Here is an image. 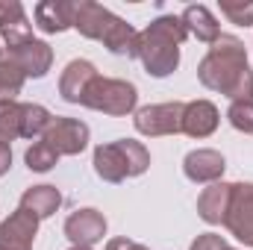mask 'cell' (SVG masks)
I'll use <instances>...</instances> for the list:
<instances>
[{"label":"cell","mask_w":253,"mask_h":250,"mask_svg":"<svg viewBox=\"0 0 253 250\" xmlns=\"http://www.w3.org/2000/svg\"><path fill=\"white\" fill-rule=\"evenodd\" d=\"M118 147L124 153L126 177H141L150 168V153H147V147L141 141H135V138H118Z\"/></svg>","instance_id":"obj_22"},{"label":"cell","mask_w":253,"mask_h":250,"mask_svg":"<svg viewBox=\"0 0 253 250\" xmlns=\"http://www.w3.org/2000/svg\"><path fill=\"white\" fill-rule=\"evenodd\" d=\"M42 141H47L59 156H77L88 147V126L77 118H53L50 126L44 129Z\"/></svg>","instance_id":"obj_6"},{"label":"cell","mask_w":253,"mask_h":250,"mask_svg":"<svg viewBox=\"0 0 253 250\" xmlns=\"http://www.w3.org/2000/svg\"><path fill=\"white\" fill-rule=\"evenodd\" d=\"M180 21H183V27H186V33H189L191 39H197V42H206V44H212L218 36H221V24L215 21V15L206 9V6H186L183 9V15H180Z\"/></svg>","instance_id":"obj_17"},{"label":"cell","mask_w":253,"mask_h":250,"mask_svg":"<svg viewBox=\"0 0 253 250\" xmlns=\"http://www.w3.org/2000/svg\"><path fill=\"white\" fill-rule=\"evenodd\" d=\"M221 15L236 27H253V0H242V3L221 0Z\"/></svg>","instance_id":"obj_26"},{"label":"cell","mask_w":253,"mask_h":250,"mask_svg":"<svg viewBox=\"0 0 253 250\" xmlns=\"http://www.w3.org/2000/svg\"><path fill=\"white\" fill-rule=\"evenodd\" d=\"M9 168H12V150H9V144H0V177Z\"/></svg>","instance_id":"obj_30"},{"label":"cell","mask_w":253,"mask_h":250,"mask_svg":"<svg viewBox=\"0 0 253 250\" xmlns=\"http://www.w3.org/2000/svg\"><path fill=\"white\" fill-rule=\"evenodd\" d=\"M106 250H147V248L138 245V242H132V239H109Z\"/></svg>","instance_id":"obj_29"},{"label":"cell","mask_w":253,"mask_h":250,"mask_svg":"<svg viewBox=\"0 0 253 250\" xmlns=\"http://www.w3.org/2000/svg\"><path fill=\"white\" fill-rule=\"evenodd\" d=\"M68 250H94V248H80V245H74V248H68Z\"/></svg>","instance_id":"obj_31"},{"label":"cell","mask_w":253,"mask_h":250,"mask_svg":"<svg viewBox=\"0 0 253 250\" xmlns=\"http://www.w3.org/2000/svg\"><path fill=\"white\" fill-rule=\"evenodd\" d=\"M224 248H227L224 236H218V233H203V236H197V239L191 242L189 250H224Z\"/></svg>","instance_id":"obj_28"},{"label":"cell","mask_w":253,"mask_h":250,"mask_svg":"<svg viewBox=\"0 0 253 250\" xmlns=\"http://www.w3.org/2000/svg\"><path fill=\"white\" fill-rule=\"evenodd\" d=\"M65 236L71 239V245L91 248V245L103 242V236H106V218L97 209H77L65 221Z\"/></svg>","instance_id":"obj_8"},{"label":"cell","mask_w":253,"mask_h":250,"mask_svg":"<svg viewBox=\"0 0 253 250\" xmlns=\"http://www.w3.org/2000/svg\"><path fill=\"white\" fill-rule=\"evenodd\" d=\"M135 103H138L135 85L126 80H109V77H97L83 97V106L112 115V118H124L129 112H135Z\"/></svg>","instance_id":"obj_3"},{"label":"cell","mask_w":253,"mask_h":250,"mask_svg":"<svg viewBox=\"0 0 253 250\" xmlns=\"http://www.w3.org/2000/svg\"><path fill=\"white\" fill-rule=\"evenodd\" d=\"M230 194H233L230 183H212V186H206L200 191V197H197V215L206 224H224L227 209H230Z\"/></svg>","instance_id":"obj_16"},{"label":"cell","mask_w":253,"mask_h":250,"mask_svg":"<svg viewBox=\"0 0 253 250\" xmlns=\"http://www.w3.org/2000/svg\"><path fill=\"white\" fill-rule=\"evenodd\" d=\"M9 59L24 71V77L39 80V77H44V74L50 71V65H53V50H50V44L33 39V42H27V44H21V47H12V50H9Z\"/></svg>","instance_id":"obj_13"},{"label":"cell","mask_w":253,"mask_h":250,"mask_svg":"<svg viewBox=\"0 0 253 250\" xmlns=\"http://www.w3.org/2000/svg\"><path fill=\"white\" fill-rule=\"evenodd\" d=\"M218 106L209 103V100H191L186 103V112H183V132L191 138H209L215 129H218Z\"/></svg>","instance_id":"obj_14"},{"label":"cell","mask_w":253,"mask_h":250,"mask_svg":"<svg viewBox=\"0 0 253 250\" xmlns=\"http://www.w3.org/2000/svg\"><path fill=\"white\" fill-rule=\"evenodd\" d=\"M24 162H27L30 171L44 174V171H50V168L59 162V153H56L47 141H33V144L27 147V153H24Z\"/></svg>","instance_id":"obj_24"},{"label":"cell","mask_w":253,"mask_h":250,"mask_svg":"<svg viewBox=\"0 0 253 250\" xmlns=\"http://www.w3.org/2000/svg\"><path fill=\"white\" fill-rule=\"evenodd\" d=\"M53 115L39 106V103H21V135L24 138H39L44 135V129L50 126Z\"/></svg>","instance_id":"obj_21"},{"label":"cell","mask_w":253,"mask_h":250,"mask_svg":"<svg viewBox=\"0 0 253 250\" xmlns=\"http://www.w3.org/2000/svg\"><path fill=\"white\" fill-rule=\"evenodd\" d=\"M115 21H118V15H112L106 6H100L94 0L74 3V30H80V36H85L91 42H103Z\"/></svg>","instance_id":"obj_7"},{"label":"cell","mask_w":253,"mask_h":250,"mask_svg":"<svg viewBox=\"0 0 253 250\" xmlns=\"http://www.w3.org/2000/svg\"><path fill=\"white\" fill-rule=\"evenodd\" d=\"M227 118H230V124L236 126L239 132L253 135V100H236V103H230Z\"/></svg>","instance_id":"obj_27"},{"label":"cell","mask_w":253,"mask_h":250,"mask_svg":"<svg viewBox=\"0 0 253 250\" xmlns=\"http://www.w3.org/2000/svg\"><path fill=\"white\" fill-rule=\"evenodd\" d=\"M97 77H100L97 68L88 62V59H74V62H68L65 71H62V77H59V94H62V100H68V103H83L88 85H91Z\"/></svg>","instance_id":"obj_12"},{"label":"cell","mask_w":253,"mask_h":250,"mask_svg":"<svg viewBox=\"0 0 253 250\" xmlns=\"http://www.w3.org/2000/svg\"><path fill=\"white\" fill-rule=\"evenodd\" d=\"M224 227L245 248H253V183H233Z\"/></svg>","instance_id":"obj_5"},{"label":"cell","mask_w":253,"mask_h":250,"mask_svg":"<svg viewBox=\"0 0 253 250\" xmlns=\"http://www.w3.org/2000/svg\"><path fill=\"white\" fill-rule=\"evenodd\" d=\"M21 138V103L6 100L0 103V144H12Z\"/></svg>","instance_id":"obj_25"},{"label":"cell","mask_w":253,"mask_h":250,"mask_svg":"<svg viewBox=\"0 0 253 250\" xmlns=\"http://www.w3.org/2000/svg\"><path fill=\"white\" fill-rule=\"evenodd\" d=\"M36 27L47 36H56L74 27V3L71 0H44L36 6Z\"/></svg>","instance_id":"obj_15"},{"label":"cell","mask_w":253,"mask_h":250,"mask_svg":"<svg viewBox=\"0 0 253 250\" xmlns=\"http://www.w3.org/2000/svg\"><path fill=\"white\" fill-rule=\"evenodd\" d=\"M59 206H62V194H59L56 186H33L21 194V209L30 212V215H36L39 221L50 218Z\"/></svg>","instance_id":"obj_18"},{"label":"cell","mask_w":253,"mask_h":250,"mask_svg":"<svg viewBox=\"0 0 253 250\" xmlns=\"http://www.w3.org/2000/svg\"><path fill=\"white\" fill-rule=\"evenodd\" d=\"M94 171L106 183H124L126 180V162H124V153H121L118 141L94 147Z\"/></svg>","instance_id":"obj_19"},{"label":"cell","mask_w":253,"mask_h":250,"mask_svg":"<svg viewBox=\"0 0 253 250\" xmlns=\"http://www.w3.org/2000/svg\"><path fill=\"white\" fill-rule=\"evenodd\" d=\"M36 233H39V218L18 206L0 224V250H33Z\"/></svg>","instance_id":"obj_9"},{"label":"cell","mask_w":253,"mask_h":250,"mask_svg":"<svg viewBox=\"0 0 253 250\" xmlns=\"http://www.w3.org/2000/svg\"><path fill=\"white\" fill-rule=\"evenodd\" d=\"M189 39L177 15H162L138 33V59L150 77H168L180 68V44Z\"/></svg>","instance_id":"obj_1"},{"label":"cell","mask_w":253,"mask_h":250,"mask_svg":"<svg viewBox=\"0 0 253 250\" xmlns=\"http://www.w3.org/2000/svg\"><path fill=\"white\" fill-rule=\"evenodd\" d=\"M24 80H27L24 71L12 62L9 56L0 59V103L15 100V97L21 94V88H24Z\"/></svg>","instance_id":"obj_23"},{"label":"cell","mask_w":253,"mask_h":250,"mask_svg":"<svg viewBox=\"0 0 253 250\" xmlns=\"http://www.w3.org/2000/svg\"><path fill=\"white\" fill-rule=\"evenodd\" d=\"M248 71V50L236 36H218L209 47V53L203 56V62L197 65V77L206 88L230 94V88L236 85V80Z\"/></svg>","instance_id":"obj_2"},{"label":"cell","mask_w":253,"mask_h":250,"mask_svg":"<svg viewBox=\"0 0 253 250\" xmlns=\"http://www.w3.org/2000/svg\"><path fill=\"white\" fill-rule=\"evenodd\" d=\"M103 44H106V50L115 53V56H126V59L138 56V33H135L126 21H121V18L112 24V30L106 33Z\"/></svg>","instance_id":"obj_20"},{"label":"cell","mask_w":253,"mask_h":250,"mask_svg":"<svg viewBox=\"0 0 253 250\" xmlns=\"http://www.w3.org/2000/svg\"><path fill=\"white\" fill-rule=\"evenodd\" d=\"M224 156L218 150H209V147H200V150H191L189 156L183 159V174L189 177L191 183L197 186H212V183H221L224 177Z\"/></svg>","instance_id":"obj_10"},{"label":"cell","mask_w":253,"mask_h":250,"mask_svg":"<svg viewBox=\"0 0 253 250\" xmlns=\"http://www.w3.org/2000/svg\"><path fill=\"white\" fill-rule=\"evenodd\" d=\"M224 250H236V248H224Z\"/></svg>","instance_id":"obj_32"},{"label":"cell","mask_w":253,"mask_h":250,"mask_svg":"<svg viewBox=\"0 0 253 250\" xmlns=\"http://www.w3.org/2000/svg\"><path fill=\"white\" fill-rule=\"evenodd\" d=\"M0 36L9 44V50L33 42V24L18 0H0Z\"/></svg>","instance_id":"obj_11"},{"label":"cell","mask_w":253,"mask_h":250,"mask_svg":"<svg viewBox=\"0 0 253 250\" xmlns=\"http://www.w3.org/2000/svg\"><path fill=\"white\" fill-rule=\"evenodd\" d=\"M183 112L186 103L174 100V103H156V106H141L135 109V129L147 138H159V135H177L183 132Z\"/></svg>","instance_id":"obj_4"}]
</instances>
